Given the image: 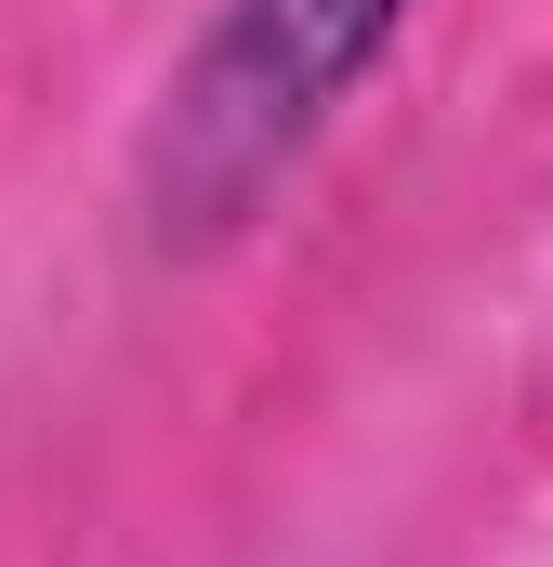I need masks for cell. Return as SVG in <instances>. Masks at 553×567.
<instances>
[{"instance_id":"cell-1","label":"cell","mask_w":553,"mask_h":567,"mask_svg":"<svg viewBox=\"0 0 553 567\" xmlns=\"http://www.w3.org/2000/svg\"><path fill=\"white\" fill-rule=\"evenodd\" d=\"M396 27H409V0H211L185 66H171V93H158V133H145V225H158V251L238 238L330 145V120L369 93Z\"/></svg>"}]
</instances>
